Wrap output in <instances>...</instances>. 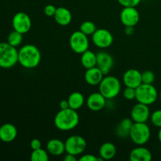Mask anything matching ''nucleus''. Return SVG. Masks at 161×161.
I'll return each mask as SVG.
<instances>
[{"instance_id": "40", "label": "nucleus", "mask_w": 161, "mask_h": 161, "mask_svg": "<svg viewBox=\"0 0 161 161\" xmlns=\"http://www.w3.org/2000/svg\"><path fill=\"white\" fill-rule=\"evenodd\" d=\"M0 68H1V66H0Z\"/></svg>"}, {"instance_id": "17", "label": "nucleus", "mask_w": 161, "mask_h": 161, "mask_svg": "<svg viewBox=\"0 0 161 161\" xmlns=\"http://www.w3.org/2000/svg\"><path fill=\"white\" fill-rule=\"evenodd\" d=\"M17 135V130L12 124H5L0 127V139L4 142H11Z\"/></svg>"}, {"instance_id": "12", "label": "nucleus", "mask_w": 161, "mask_h": 161, "mask_svg": "<svg viewBox=\"0 0 161 161\" xmlns=\"http://www.w3.org/2000/svg\"><path fill=\"white\" fill-rule=\"evenodd\" d=\"M130 117L135 123H146L150 117L149 105L138 102L132 108Z\"/></svg>"}, {"instance_id": "32", "label": "nucleus", "mask_w": 161, "mask_h": 161, "mask_svg": "<svg viewBox=\"0 0 161 161\" xmlns=\"http://www.w3.org/2000/svg\"><path fill=\"white\" fill-rule=\"evenodd\" d=\"M57 8L55 7L53 5H47L44 8V14L47 16V17H53L56 12Z\"/></svg>"}, {"instance_id": "39", "label": "nucleus", "mask_w": 161, "mask_h": 161, "mask_svg": "<svg viewBox=\"0 0 161 161\" xmlns=\"http://www.w3.org/2000/svg\"><path fill=\"white\" fill-rule=\"evenodd\" d=\"M159 97H160V101H161V90H160V94H159Z\"/></svg>"}, {"instance_id": "1", "label": "nucleus", "mask_w": 161, "mask_h": 161, "mask_svg": "<svg viewBox=\"0 0 161 161\" xmlns=\"http://www.w3.org/2000/svg\"><path fill=\"white\" fill-rule=\"evenodd\" d=\"M80 122V116L76 110L69 108L61 109L54 117V125L61 131H69L75 128Z\"/></svg>"}, {"instance_id": "10", "label": "nucleus", "mask_w": 161, "mask_h": 161, "mask_svg": "<svg viewBox=\"0 0 161 161\" xmlns=\"http://www.w3.org/2000/svg\"><path fill=\"white\" fill-rule=\"evenodd\" d=\"M92 41L98 48H108L113 44V36L109 31L105 28H99L92 35Z\"/></svg>"}, {"instance_id": "8", "label": "nucleus", "mask_w": 161, "mask_h": 161, "mask_svg": "<svg viewBox=\"0 0 161 161\" xmlns=\"http://www.w3.org/2000/svg\"><path fill=\"white\" fill-rule=\"evenodd\" d=\"M65 152L67 153L79 156L83 153L86 149V142L80 135H72L64 142Z\"/></svg>"}, {"instance_id": "15", "label": "nucleus", "mask_w": 161, "mask_h": 161, "mask_svg": "<svg viewBox=\"0 0 161 161\" xmlns=\"http://www.w3.org/2000/svg\"><path fill=\"white\" fill-rule=\"evenodd\" d=\"M106 100L107 99L100 92L93 93L88 97L86 105L91 111H100L105 106Z\"/></svg>"}, {"instance_id": "27", "label": "nucleus", "mask_w": 161, "mask_h": 161, "mask_svg": "<svg viewBox=\"0 0 161 161\" xmlns=\"http://www.w3.org/2000/svg\"><path fill=\"white\" fill-rule=\"evenodd\" d=\"M80 30L83 33H84L86 36H92L94 33V31L97 30V27H96L95 24L90 20H86V21L83 22L80 27Z\"/></svg>"}, {"instance_id": "26", "label": "nucleus", "mask_w": 161, "mask_h": 161, "mask_svg": "<svg viewBox=\"0 0 161 161\" xmlns=\"http://www.w3.org/2000/svg\"><path fill=\"white\" fill-rule=\"evenodd\" d=\"M23 41V34L18 32L17 31H13L9 33L7 39V42L14 47H17L21 44Z\"/></svg>"}, {"instance_id": "30", "label": "nucleus", "mask_w": 161, "mask_h": 161, "mask_svg": "<svg viewBox=\"0 0 161 161\" xmlns=\"http://www.w3.org/2000/svg\"><path fill=\"white\" fill-rule=\"evenodd\" d=\"M123 95L128 101H132L134 99H136V89L126 86V88L123 91Z\"/></svg>"}, {"instance_id": "14", "label": "nucleus", "mask_w": 161, "mask_h": 161, "mask_svg": "<svg viewBox=\"0 0 161 161\" xmlns=\"http://www.w3.org/2000/svg\"><path fill=\"white\" fill-rule=\"evenodd\" d=\"M123 82L126 86L136 89L142 83V72L135 69H128L123 75Z\"/></svg>"}, {"instance_id": "38", "label": "nucleus", "mask_w": 161, "mask_h": 161, "mask_svg": "<svg viewBox=\"0 0 161 161\" xmlns=\"http://www.w3.org/2000/svg\"><path fill=\"white\" fill-rule=\"evenodd\" d=\"M158 139L160 141V142L161 143V127H160V130H159L158 132Z\"/></svg>"}, {"instance_id": "9", "label": "nucleus", "mask_w": 161, "mask_h": 161, "mask_svg": "<svg viewBox=\"0 0 161 161\" xmlns=\"http://www.w3.org/2000/svg\"><path fill=\"white\" fill-rule=\"evenodd\" d=\"M12 25L15 31L21 34H25L28 32L31 28V17L26 13H17L13 17Z\"/></svg>"}, {"instance_id": "24", "label": "nucleus", "mask_w": 161, "mask_h": 161, "mask_svg": "<svg viewBox=\"0 0 161 161\" xmlns=\"http://www.w3.org/2000/svg\"><path fill=\"white\" fill-rule=\"evenodd\" d=\"M68 102H69V108L74 110H78L84 105V96L79 91L72 92L68 97Z\"/></svg>"}, {"instance_id": "21", "label": "nucleus", "mask_w": 161, "mask_h": 161, "mask_svg": "<svg viewBox=\"0 0 161 161\" xmlns=\"http://www.w3.org/2000/svg\"><path fill=\"white\" fill-rule=\"evenodd\" d=\"M133 124L134 121L132 120L131 118L123 119L116 128V134L118 135V137L124 138L130 136V131Z\"/></svg>"}, {"instance_id": "22", "label": "nucleus", "mask_w": 161, "mask_h": 161, "mask_svg": "<svg viewBox=\"0 0 161 161\" xmlns=\"http://www.w3.org/2000/svg\"><path fill=\"white\" fill-rule=\"evenodd\" d=\"M80 62L86 69L97 66V54L91 50H86L81 54Z\"/></svg>"}, {"instance_id": "5", "label": "nucleus", "mask_w": 161, "mask_h": 161, "mask_svg": "<svg viewBox=\"0 0 161 161\" xmlns=\"http://www.w3.org/2000/svg\"><path fill=\"white\" fill-rule=\"evenodd\" d=\"M129 137L135 145L143 146L150 139L151 130L146 123L134 122Z\"/></svg>"}, {"instance_id": "36", "label": "nucleus", "mask_w": 161, "mask_h": 161, "mask_svg": "<svg viewBox=\"0 0 161 161\" xmlns=\"http://www.w3.org/2000/svg\"><path fill=\"white\" fill-rule=\"evenodd\" d=\"M59 106L61 109H66V108H69V102L68 100H62L59 104Z\"/></svg>"}, {"instance_id": "16", "label": "nucleus", "mask_w": 161, "mask_h": 161, "mask_svg": "<svg viewBox=\"0 0 161 161\" xmlns=\"http://www.w3.org/2000/svg\"><path fill=\"white\" fill-rule=\"evenodd\" d=\"M104 77V74L98 67L91 68L86 69L84 75V80L87 84L91 86H97L99 85Z\"/></svg>"}, {"instance_id": "28", "label": "nucleus", "mask_w": 161, "mask_h": 161, "mask_svg": "<svg viewBox=\"0 0 161 161\" xmlns=\"http://www.w3.org/2000/svg\"><path fill=\"white\" fill-rule=\"evenodd\" d=\"M142 83L153 84L155 81V74L150 70L144 71L142 72Z\"/></svg>"}, {"instance_id": "13", "label": "nucleus", "mask_w": 161, "mask_h": 161, "mask_svg": "<svg viewBox=\"0 0 161 161\" xmlns=\"http://www.w3.org/2000/svg\"><path fill=\"white\" fill-rule=\"evenodd\" d=\"M97 54V67L102 70L104 75H108L114 65V59L109 53L100 51Z\"/></svg>"}, {"instance_id": "3", "label": "nucleus", "mask_w": 161, "mask_h": 161, "mask_svg": "<svg viewBox=\"0 0 161 161\" xmlns=\"http://www.w3.org/2000/svg\"><path fill=\"white\" fill-rule=\"evenodd\" d=\"M99 92L106 99L115 98L121 91V83L116 77L106 75L99 83Z\"/></svg>"}, {"instance_id": "11", "label": "nucleus", "mask_w": 161, "mask_h": 161, "mask_svg": "<svg viewBox=\"0 0 161 161\" xmlns=\"http://www.w3.org/2000/svg\"><path fill=\"white\" fill-rule=\"evenodd\" d=\"M140 20L139 12L135 7H124L120 13L121 23L125 27H135Z\"/></svg>"}, {"instance_id": "7", "label": "nucleus", "mask_w": 161, "mask_h": 161, "mask_svg": "<svg viewBox=\"0 0 161 161\" xmlns=\"http://www.w3.org/2000/svg\"><path fill=\"white\" fill-rule=\"evenodd\" d=\"M69 45L72 51L79 54H82L89 48V39L87 36L82 32L80 30L74 31L69 39Z\"/></svg>"}, {"instance_id": "6", "label": "nucleus", "mask_w": 161, "mask_h": 161, "mask_svg": "<svg viewBox=\"0 0 161 161\" xmlns=\"http://www.w3.org/2000/svg\"><path fill=\"white\" fill-rule=\"evenodd\" d=\"M158 91L153 84L142 83L136 88V100L139 103L150 105L157 101Z\"/></svg>"}, {"instance_id": "4", "label": "nucleus", "mask_w": 161, "mask_h": 161, "mask_svg": "<svg viewBox=\"0 0 161 161\" xmlns=\"http://www.w3.org/2000/svg\"><path fill=\"white\" fill-rule=\"evenodd\" d=\"M18 62V50L8 42H0V66L10 69Z\"/></svg>"}, {"instance_id": "18", "label": "nucleus", "mask_w": 161, "mask_h": 161, "mask_svg": "<svg viewBox=\"0 0 161 161\" xmlns=\"http://www.w3.org/2000/svg\"><path fill=\"white\" fill-rule=\"evenodd\" d=\"M152 158V153L142 146L135 148L129 156V159L131 161H150Z\"/></svg>"}, {"instance_id": "2", "label": "nucleus", "mask_w": 161, "mask_h": 161, "mask_svg": "<svg viewBox=\"0 0 161 161\" xmlns=\"http://www.w3.org/2000/svg\"><path fill=\"white\" fill-rule=\"evenodd\" d=\"M40 61L41 53L35 45L27 44L18 51V62L25 69H35L39 65Z\"/></svg>"}, {"instance_id": "33", "label": "nucleus", "mask_w": 161, "mask_h": 161, "mask_svg": "<svg viewBox=\"0 0 161 161\" xmlns=\"http://www.w3.org/2000/svg\"><path fill=\"white\" fill-rule=\"evenodd\" d=\"M30 147L32 150H35V149H38L42 148V143H41V141L38 138H34L30 142Z\"/></svg>"}, {"instance_id": "29", "label": "nucleus", "mask_w": 161, "mask_h": 161, "mask_svg": "<svg viewBox=\"0 0 161 161\" xmlns=\"http://www.w3.org/2000/svg\"><path fill=\"white\" fill-rule=\"evenodd\" d=\"M151 122L155 127H161V109L154 111L150 116Z\"/></svg>"}, {"instance_id": "25", "label": "nucleus", "mask_w": 161, "mask_h": 161, "mask_svg": "<svg viewBox=\"0 0 161 161\" xmlns=\"http://www.w3.org/2000/svg\"><path fill=\"white\" fill-rule=\"evenodd\" d=\"M30 159L31 161H47L49 160V153L42 148L35 149L32 150Z\"/></svg>"}, {"instance_id": "23", "label": "nucleus", "mask_w": 161, "mask_h": 161, "mask_svg": "<svg viewBox=\"0 0 161 161\" xmlns=\"http://www.w3.org/2000/svg\"><path fill=\"white\" fill-rule=\"evenodd\" d=\"M116 148L112 142H105L99 149V156L103 160H111L116 156Z\"/></svg>"}, {"instance_id": "35", "label": "nucleus", "mask_w": 161, "mask_h": 161, "mask_svg": "<svg viewBox=\"0 0 161 161\" xmlns=\"http://www.w3.org/2000/svg\"><path fill=\"white\" fill-rule=\"evenodd\" d=\"M75 157H76V156L72 155V154L70 153H67L64 157L63 160H64V161H76L77 159Z\"/></svg>"}, {"instance_id": "19", "label": "nucleus", "mask_w": 161, "mask_h": 161, "mask_svg": "<svg viewBox=\"0 0 161 161\" xmlns=\"http://www.w3.org/2000/svg\"><path fill=\"white\" fill-rule=\"evenodd\" d=\"M53 17H54L55 21L61 26L69 25L72 19V16L70 10H69V9L65 7L57 8Z\"/></svg>"}, {"instance_id": "34", "label": "nucleus", "mask_w": 161, "mask_h": 161, "mask_svg": "<svg viewBox=\"0 0 161 161\" xmlns=\"http://www.w3.org/2000/svg\"><path fill=\"white\" fill-rule=\"evenodd\" d=\"M80 161H98V158L92 154H86L80 158Z\"/></svg>"}, {"instance_id": "20", "label": "nucleus", "mask_w": 161, "mask_h": 161, "mask_svg": "<svg viewBox=\"0 0 161 161\" xmlns=\"http://www.w3.org/2000/svg\"><path fill=\"white\" fill-rule=\"evenodd\" d=\"M47 150L49 154L54 157L61 156L65 152V146L64 142H63L61 140L53 138L50 140L47 144Z\"/></svg>"}, {"instance_id": "37", "label": "nucleus", "mask_w": 161, "mask_h": 161, "mask_svg": "<svg viewBox=\"0 0 161 161\" xmlns=\"http://www.w3.org/2000/svg\"><path fill=\"white\" fill-rule=\"evenodd\" d=\"M125 33L127 36H131L134 33V27H126Z\"/></svg>"}, {"instance_id": "31", "label": "nucleus", "mask_w": 161, "mask_h": 161, "mask_svg": "<svg viewBox=\"0 0 161 161\" xmlns=\"http://www.w3.org/2000/svg\"><path fill=\"white\" fill-rule=\"evenodd\" d=\"M117 2L124 7H136L142 0H117Z\"/></svg>"}]
</instances>
